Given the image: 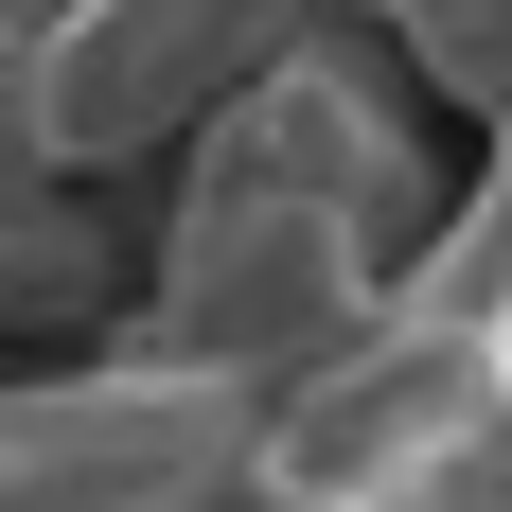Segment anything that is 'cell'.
<instances>
[{
	"mask_svg": "<svg viewBox=\"0 0 512 512\" xmlns=\"http://www.w3.org/2000/svg\"><path fill=\"white\" fill-rule=\"evenodd\" d=\"M248 442H265V389L106 336V354L0 389V512H230Z\"/></svg>",
	"mask_w": 512,
	"mask_h": 512,
	"instance_id": "cell-2",
	"label": "cell"
},
{
	"mask_svg": "<svg viewBox=\"0 0 512 512\" xmlns=\"http://www.w3.org/2000/svg\"><path fill=\"white\" fill-rule=\"evenodd\" d=\"M106 283V212L71 195V159L18 142V106H0V318H71Z\"/></svg>",
	"mask_w": 512,
	"mask_h": 512,
	"instance_id": "cell-4",
	"label": "cell"
},
{
	"mask_svg": "<svg viewBox=\"0 0 512 512\" xmlns=\"http://www.w3.org/2000/svg\"><path fill=\"white\" fill-rule=\"evenodd\" d=\"M283 36H318V0H53L0 53V106H18L36 159L89 177V159H142L177 124H212Z\"/></svg>",
	"mask_w": 512,
	"mask_h": 512,
	"instance_id": "cell-3",
	"label": "cell"
},
{
	"mask_svg": "<svg viewBox=\"0 0 512 512\" xmlns=\"http://www.w3.org/2000/svg\"><path fill=\"white\" fill-rule=\"evenodd\" d=\"M389 283H407V248L389 230H354V212H301V195H248V177H195L177 195V230H159V283H142V354L177 371H230V389H301V371H336L389 318Z\"/></svg>",
	"mask_w": 512,
	"mask_h": 512,
	"instance_id": "cell-1",
	"label": "cell"
},
{
	"mask_svg": "<svg viewBox=\"0 0 512 512\" xmlns=\"http://www.w3.org/2000/svg\"><path fill=\"white\" fill-rule=\"evenodd\" d=\"M36 18H53V0H0V53H18V36H36Z\"/></svg>",
	"mask_w": 512,
	"mask_h": 512,
	"instance_id": "cell-5",
	"label": "cell"
}]
</instances>
